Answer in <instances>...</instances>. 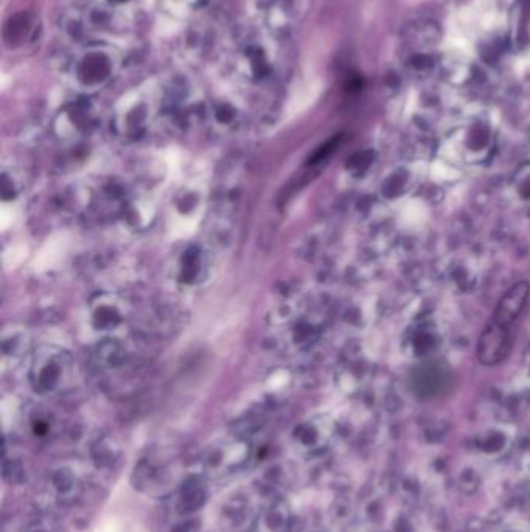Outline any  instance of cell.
I'll return each mask as SVG.
<instances>
[{"instance_id": "obj_1", "label": "cell", "mask_w": 530, "mask_h": 532, "mask_svg": "<svg viewBox=\"0 0 530 532\" xmlns=\"http://www.w3.org/2000/svg\"><path fill=\"white\" fill-rule=\"evenodd\" d=\"M120 68V56L112 47L89 46L77 53L70 64V77L84 89H97L114 78Z\"/></svg>"}, {"instance_id": "obj_2", "label": "cell", "mask_w": 530, "mask_h": 532, "mask_svg": "<svg viewBox=\"0 0 530 532\" xmlns=\"http://www.w3.org/2000/svg\"><path fill=\"white\" fill-rule=\"evenodd\" d=\"M510 331L507 326L493 322L484 330L477 343V358L485 366H494L510 352Z\"/></svg>"}, {"instance_id": "obj_3", "label": "cell", "mask_w": 530, "mask_h": 532, "mask_svg": "<svg viewBox=\"0 0 530 532\" xmlns=\"http://www.w3.org/2000/svg\"><path fill=\"white\" fill-rule=\"evenodd\" d=\"M530 294V285L527 282H519L513 287L509 293L501 299L493 314V322H498L501 326L510 327L516 321L518 316L523 312Z\"/></svg>"}, {"instance_id": "obj_4", "label": "cell", "mask_w": 530, "mask_h": 532, "mask_svg": "<svg viewBox=\"0 0 530 532\" xmlns=\"http://www.w3.org/2000/svg\"><path fill=\"white\" fill-rule=\"evenodd\" d=\"M33 23L27 14H19L11 18V22L5 27V41H11V44H23L25 39L31 35Z\"/></svg>"}, {"instance_id": "obj_5", "label": "cell", "mask_w": 530, "mask_h": 532, "mask_svg": "<svg viewBox=\"0 0 530 532\" xmlns=\"http://www.w3.org/2000/svg\"><path fill=\"white\" fill-rule=\"evenodd\" d=\"M126 2H129V0H106V4L109 5H123Z\"/></svg>"}]
</instances>
